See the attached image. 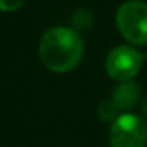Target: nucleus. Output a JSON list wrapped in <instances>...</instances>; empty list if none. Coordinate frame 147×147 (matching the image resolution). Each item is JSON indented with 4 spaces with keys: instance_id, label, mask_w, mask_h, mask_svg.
<instances>
[{
    "instance_id": "1",
    "label": "nucleus",
    "mask_w": 147,
    "mask_h": 147,
    "mask_svg": "<svg viewBox=\"0 0 147 147\" xmlns=\"http://www.w3.org/2000/svg\"><path fill=\"white\" fill-rule=\"evenodd\" d=\"M82 52V38L67 27L49 29L40 40L41 62L55 73L71 71L81 62Z\"/></svg>"
},
{
    "instance_id": "2",
    "label": "nucleus",
    "mask_w": 147,
    "mask_h": 147,
    "mask_svg": "<svg viewBox=\"0 0 147 147\" xmlns=\"http://www.w3.org/2000/svg\"><path fill=\"white\" fill-rule=\"evenodd\" d=\"M115 24L127 41L133 45L147 43V5L139 0H128L119 7Z\"/></svg>"
},
{
    "instance_id": "3",
    "label": "nucleus",
    "mask_w": 147,
    "mask_h": 147,
    "mask_svg": "<svg viewBox=\"0 0 147 147\" xmlns=\"http://www.w3.org/2000/svg\"><path fill=\"white\" fill-rule=\"evenodd\" d=\"M111 147H144L147 142V127L136 114H122L112 122L109 131Z\"/></svg>"
},
{
    "instance_id": "4",
    "label": "nucleus",
    "mask_w": 147,
    "mask_h": 147,
    "mask_svg": "<svg viewBox=\"0 0 147 147\" xmlns=\"http://www.w3.org/2000/svg\"><path fill=\"white\" fill-rule=\"evenodd\" d=\"M142 67V55L130 46H117L108 54L105 62L106 73L114 81H131Z\"/></svg>"
},
{
    "instance_id": "5",
    "label": "nucleus",
    "mask_w": 147,
    "mask_h": 147,
    "mask_svg": "<svg viewBox=\"0 0 147 147\" xmlns=\"http://www.w3.org/2000/svg\"><path fill=\"white\" fill-rule=\"evenodd\" d=\"M139 100V86L133 81L120 82L112 92V101L119 106V109H130Z\"/></svg>"
},
{
    "instance_id": "6",
    "label": "nucleus",
    "mask_w": 147,
    "mask_h": 147,
    "mask_svg": "<svg viewBox=\"0 0 147 147\" xmlns=\"http://www.w3.org/2000/svg\"><path fill=\"white\" fill-rule=\"evenodd\" d=\"M98 115L103 122H114L119 117V106L112 100L101 101L98 106Z\"/></svg>"
},
{
    "instance_id": "7",
    "label": "nucleus",
    "mask_w": 147,
    "mask_h": 147,
    "mask_svg": "<svg viewBox=\"0 0 147 147\" xmlns=\"http://www.w3.org/2000/svg\"><path fill=\"white\" fill-rule=\"evenodd\" d=\"M26 0H0V11H16Z\"/></svg>"
}]
</instances>
